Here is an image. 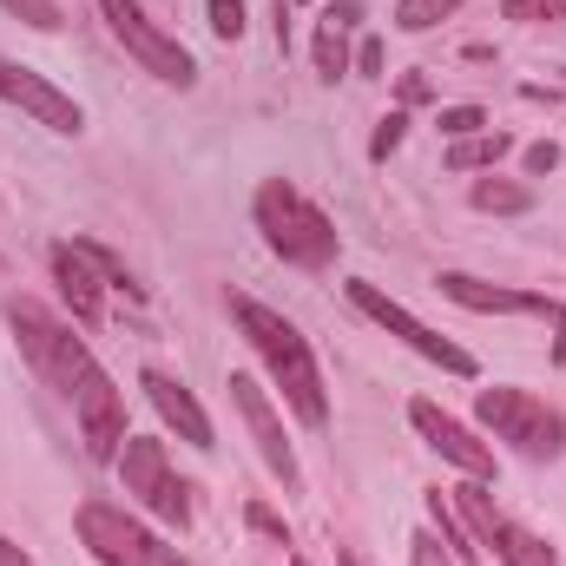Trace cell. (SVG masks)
Wrapping results in <instances>:
<instances>
[{"label": "cell", "instance_id": "6da1fadb", "mask_svg": "<svg viewBox=\"0 0 566 566\" xmlns=\"http://www.w3.org/2000/svg\"><path fill=\"white\" fill-rule=\"evenodd\" d=\"M231 316L251 336V349L264 356V369L283 389V402L296 409V422H310V428L329 422V396H323V376H316V356H310L303 329L290 316H277V310H264L258 296H231Z\"/></svg>", "mask_w": 566, "mask_h": 566}, {"label": "cell", "instance_id": "7a4b0ae2", "mask_svg": "<svg viewBox=\"0 0 566 566\" xmlns=\"http://www.w3.org/2000/svg\"><path fill=\"white\" fill-rule=\"evenodd\" d=\"M258 231H264V244L277 251L283 264H296V271H329L336 264V224H329V211H316L290 178H264L258 185Z\"/></svg>", "mask_w": 566, "mask_h": 566}, {"label": "cell", "instance_id": "3957f363", "mask_svg": "<svg viewBox=\"0 0 566 566\" xmlns=\"http://www.w3.org/2000/svg\"><path fill=\"white\" fill-rule=\"evenodd\" d=\"M7 329H13V343H20V356H27L66 402H73V389L99 369V356H93L46 303H33V296H13V303H7Z\"/></svg>", "mask_w": 566, "mask_h": 566}, {"label": "cell", "instance_id": "277c9868", "mask_svg": "<svg viewBox=\"0 0 566 566\" xmlns=\"http://www.w3.org/2000/svg\"><path fill=\"white\" fill-rule=\"evenodd\" d=\"M474 416H481V428H488L494 441L521 448L527 461H560V454H566V416L554 409V402L527 396V389L494 382V389H481V396H474Z\"/></svg>", "mask_w": 566, "mask_h": 566}, {"label": "cell", "instance_id": "5b68a950", "mask_svg": "<svg viewBox=\"0 0 566 566\" xmlns=\"http://www.w3.org/2000/svg\"><path fill=\"white\" fill-rule=\"evenodd\" d=\"M80 541H86V554L99 566H191L178 547H165L151 527H139L113 501H86L80 507Z\"/></svg>", "mask_w": 566, "mask_h": 566}, {"label": "cell", "instance_id": "8992f818", "mask_svg": "<svg viewBox=\"0 0 566 566\" xmlns=\"http://www.w3.org/2000/svg\"><path fill=\"white\" fill-rule=\"evenodd\" d=\"M99 13H106L113 40H119V46L139 60L151 80H165V86H178V93L198 80V60H191V53H185V46H178V40H171V33H165L151 13H145L139 0H99Z\"/></svg>", "mask_w": 566, "mask_h": 566}, {"label": "cell", "instance_id": "52a82bcc", "mask_svg": "<svg viewBox=\"0 0 566 566\" xmlns=\"http://www.w3.org/2000/svg\"><path fill=\"white\" fill-rule=\"evenodd\" d=\"M119 481H126V494L139 501L145 514H158L165 527H191V501H185V481L171 474V461H165V441H151V434H126V448H119Z\"/></svg>", "mask_w": 566, "mask_h": 566}, {"label": "cell", "instance_id": "ba28073f", "mask_svg": "<svg viewBox=\"0 0 566 566\" xmlns=\"http://www.w3.org/2000/svg\"><path fill=\"white\" fill-rule=\"evenodd\" d=\"M349 303H356L363 316H376V323H382L389 336H402V343H409L416 356H428L434 369H448V376H474V356H468L461 343H448L441 329H428L422 316H409V310H402L396 296H382L376 283H363V277H356V283H349Z\"/></svg>", "mask_w": 566, "mask_h": 566}, {"label": "cell", "instance_id": "9c48e42d", "mask_svg": "<svg viewBox=\"0 0 566 566\" xmlns=\"http://www.w3.org/2000/svg\"><path fill=\"white\" fill-rule=\"evenodd\" d=\"M73 416L86 434V454L93 461H119V441H126V396L106 369H93L80 389H73Z\"/></svg>", "mask_w": 566, "mask_h": 566}, {"label": "cell", "instance_id": "30bf717a", "mask_svg": "<svg viewBox=\"0 0 566 566\" xmlns=\"http://www.w3.org/2000/svg\"><path fill=\"white\" fill-rule=\"evenodd\" d=\"M409 422H416V434H422V441L434 448V454H441V461H454L468 481H494V448H488V441H474V434L454 422L441 402L416 396V402H409Z\"/></svg>", "mask_w": 566, "mask_h": 566}, {"label": "cell", "instance_id": "8fae6325", "mask_svg": "<svg viewBox=\"0 0 566 566\" xmlns=\"http://www.w3.org/2000/svg\"><path fill=\"white\" fill-rule=\"evenodd\" d=\"M0 106H20L27 119H40V126H53V133H80V126H86V113H80L53 80H40L33 66H13V60H0Z\"/></svg>", "mask_w": 566, "mask_h": 566}, {"label": "cell", "instance_id": "7c38bea8", "mask_svg": "<svg viewBox=\"0 0 566 566\" xmlns=\"http://www.w3.org/2000/svg\"><path fill=\"white\" fill-rule=\"evenodd\" d=\"M231 402H238V416H244V428H251L264 468L277 474L283 488H296V454H290V441H283V422H277V409H271V396H264L251 376H231Z\"/></svg>", "mask_w": 566, "mask_h": 566}, {"label": "cell", "instance_id": "4fadbf2b", "mask_svg": "<svg viewBox=\"0 0 566 566\" xmlns=\"http://www.w3.org/2000/svg\"><path fill=\"white\" fill-rule=\"evenodd\" d=\"M434 290L454 296L461 310H481V316H554L547 296H534V290H507V283H481V277H468V271H441Z\"/></svg>", "mask_w": 566, "mask_h": 566}, {"label": "cell", "instance_id": "5bb4252c", "mask_svg": "<svg viewBox=\"0 0 566 566\" xmlns=\"http://www.w3.org/2000/svg\"><path fill=\"white\" fill-rule=\"evenodd\" d=\"M145 396H151V409H158L165 422L178 428L191 448H218V441H211V416L198 409V396H191L185 382H171L165 369H145Z\"/></svg>", "mask_w": 566, "mask_h": 566}, {"label": "cell", "instance_id": "9a60e30c", "mask_svg": "<svg viewBox=\"0 0 566 566\" xmlns=\"http://www.w3.org/2000/svg\"><path fill=\"white\" fill-rule=\"evenodd\" d=\"M53 277H60V296L73 303L80 323H99V290H106V277H99V264L80 244H53Z\"/></svg>", "mask_w": 566, "mask_h": 566}, {"label": "cell", "instance_id": "2e32d148", "mask_svg": "<svg viewBox=\"0 0 566 566\" xmlns=\"http://www.w3.org/2000/svg\"><path fill=\"white\" fill-rule=\"evenodd\" d=\"M448 501H454V514L468 521V534L488 547V541H494V527H501V507H494L488 481H461V488H448Z\"/></svg>", "mask_w": 566, "mask_h": 566}, {"label": "cell", "instance_id": "e0dca14e", "mask_svg": "<svg viewBox=\"0 0 566 566\" xmlns=\"http://www.w3.org/2000/svg\"><path fill=\"white\" fill-rule=\"evenodd\" d=\"M494 554H501V566H560L554 560V547L541 541V534H527V527H514L507 514H501V527H494V541H488Z\"/></svg>", "mask_w": 566, "mask_h": 566}, {"label": "cell", "instance_id": "ac0fdd59", "mask_svg": "<svg viewBox=\"0 0 566 566\" xmlns=\"http://www.w3.org/2000/svg\"><path fill=\"white\" fill-rule=\"evenodd\" d=\"M507 151H514V139L488 126V133H474V139H454V145H448V171H481V165H501Z\"/></svg>", "mask_w": 566, "mask_h": 566}, {"label": "cell", "instance_id": "d6986e66", "mask_svg": "<svg viewBox=\"0 0 566 566\" xmlns=\"http://www.w3.org/2000/svg\"><path fill=\"white\" fill-rule=\"evenodd\" d=\"M316 73L323 80H343L349 73V27L323 7V20H316Z\"/></svg>", "mask_w": 566, "mask_h": 566}, {"label": "cell", "instance_id": "ffe728a7", "mask_svg": "<svg viewBox=\"0 0 566 566\" xmlns=\"http://www.w3.org/2000/svg\"><path fill=\"white\" fill-rule=\"evenodd\" d=\"M474 211H501V218H514V211H534V191L514 185V178H481V185H474Z\"/></svg>", "mask_w": 566, "mask_h": 566}, {"label": "cell", "instance_id": "44dd1931", "mask_svg": "<svg viewBox=\"0 0 566 566\" xmlns=\"http://www.w3.org/2000/svg\"><path fill=\"white\" fill-rule=\"evenodd\" d=\"M428 521H434V534H441V547H448L454 560H474V554H481V547H468V534H461V521L448 514V501H441V488L428 494Z\"/></svg>", "mask_w": 566, "mask_h": 566}, {"label": "cell", "instance_id": "7402d4cb", "mask_svg": "<svg viewBox=\"0 0 566 566\" xmlns=\"http://www.w3.org/2000/svg\"><path fill=\"white\" fill-rule=\"evenodd\" d=\"M454 7H461V0H396V27H402V33H428V27L448 20Z\"/></svg>", "mask_w": 566, "mask_h": 566}, {"label": "cell", "instance_id": "603a6c76", "mask_svg": "<svg viewBox=\"0 0 566 566\" xmlns=\"http://www.w3.org/2000/svg\"><path fill=\"white\" fill-rule=\"evenodd\" d=\"M80 251H86V258H93V264H99V277L113 283V290H126V296H145L139 283H133V271H126V264H119V258H113V251H106V244H86V238H80Z\"/></svg>", "mask_w": 566, "mask_h": 566}, {"label": "cell", "instance_id": "cb8c5ba5", "mask_svg": "<svg viewBox=\"0 0 566 566\" xmlns=\"http://www.w3.org/2000/svg\"><path fill=\"white\" fill-rule=\"evenodd\" d=\"M7 13H20L27 27H40V33H60L66 20H60V0H0Z\"/></svg>", "mask_w": 566, "mask_h": 566}, {"label": "cell", "instance_id": "d4e9b609", "mask_svg": "<svg viewBox=\"0 0 566 566\" xmlns=\"http://www.w3.org/2000/svg\"><path fill=\"white\" fill-rule=\"evenodd\" d=\"M434 126H441L448 139H474V133H488V113H481V106H448Z\"/></svg>", "mask_w": 566, "mask_h": 566}, {"label": "cell", "instance_id": "484cf974", "mask_svg": "<svg viewBox=\"0 0 566 566\" xmlns=\"http://www.w3.org/2000/svg\"><path fill=\"white\" fill-rule=\"evenodd\" d=\"M402 133H409V113H389V119H376V139H369V158L382 165L396 145H402Z\"/></svg>", "mask_w": 566, "mask_h": 566}, {"label": "cell", "instance_id": "4316f807", "mask_svg": "<svg viewBox=\"0 0 566 566\" xmlns=\"http://www.w3.org/2000/svg\"><path fill=\"white\" fill-rule=\"evenodd\" d=\"M211 33L218 40H244V0H211Z\"/></svg>", "mask_w": 566, "mask_h": 566}, {"label": "cell", "instance_id": "83f0119b", "mask_svg": "<svg viewBox=\"0 0 566 566\" xmlns=\"http://www.w3.org/2000/svg\"><path fill=\"white\" fill-rule=\"evenodd\" d=\"M507 20H566V0H501Z\"/></svg>", "mask_w": 566, "mask_h": 566}, {"label": "cell", "instance_id": "f1b7e54d", "mask_svg": "<svg viewBox=\"0 0 566 566\" xmlns=\"http://www.w3.org/2000/svg\"><path fill=\"white\" fill-rule=\"evenodd\" d=\"M409 560H416V566H454V560H448V554H441V534H434V527H428V534H416V541H409Z\"/></svg>", "mask_w": 566, "mask_h": 566}, {"label": "cell", "instance_id": "f546056e", "mask_svg": "<svg viewBox=\"0 0 566 566\" xmlns=\"http://www.w3.org/2000/svg\"><path fill=\"white\" fill-rule=\"evenodd\" d=\"M244 521H251V527H258L264 541H277V547H290V527H283V521L271 514V507H258V501H251V514H244Z\"/></svg>", "mask_w": 566, "mask_h": 566}, {"label": "cell", "instance_id": "4dcf8cb0", "mask_svg": "<svg viewBox=\"0 0 566 566\" xmlns=\"http://www.w3.org/2000/svg\"><path fill=\"white\" fill-rule=\"evenodd\" d=\"M554 165H560V145H554V139L527 145V171H534V178H547V171H554Z\"/></svg>", "mask_w": 566, "mask_h": 566}, {"label": "cell", "instance_id": "1f68e13d", "mask_svg": "<svg viewBox=\"0 0 566 566\" xmlns=\"http://www.w3.org/2000/svg\"><path fill=\"white\" fill-rule=\"evenodd\" d=\"M356 73H382V40H363L356 46Z\"/></svg>", "mask_w": 566, "mask_h": 566}, {"label": "cell", "instance_id": "d6a6232c", "mask_svg": "<svg viewBox=\"0 0 566 566\" xmlns=\"http://www.w3.org/2000/svg\"><path fill=\"white\" fill-rule=\"evenodd\" d=\"M428 99V80L422 73H402V106H422Z\"/></svg>", "mask_w": 566, "mask_h": 566}, {"label": "cell", "instance_id": "836d02e7", "mask_svg": "<svg viewBox=\"0 0 566 566\" xmlns=\"http://www.w3.org/2000/svg\"><path fill=\"white\" fill-rule=\"evenodd\" d=\"M554 329H560L554 336V363H566V303H554Z\"/></svg>", "mask_w": 566, "mask_h": 566}, {"label": "cell", "instance_id": "e575fe53", "mask_svg": "<svg viewBox=\"0 0 566 566\" xmlns=\"http://www.w3.org/2000/svg\"><path fill=\"white\" fill-rule=\"evenodd\" d=\"M0 566H33V560H27V554H20V547H13V541L0 534Z\"/></svg>", "mask_w": 566, "mask_h": 566}, {"label": "cell", "instance_id": "d590c367", "mask_svg": "<svg viewBox=\"0 0 566 566\" xmlns=\"http://www.w3.org/2000/svg\"><path fill=\"white\" fill-rule=\"evenodd\" d=\"M336 566H363L356 560V547H336Z\"/></svg>", "mask_w": 566, "mask_h": 566}, {"label": "cell", "instance_id": "8d00e7d4", "mask_svg": "<svg viewBox=\"0 0 566 566\" xmlns=\"http://www.w3.org/2000/svg\"><path fill=\"white\" fill-rule=\"evenodd\" d=\"M290 566H310V560H290Z\"/></svg>", "mask_w": 566, "mask_h": 566}, {"label": "cell", "instance_id": "74e56055", "mask_svg": "<svg viewBox=\"0 0 566 566\" xmlns=\"http://www.w3.org/2000/svg\"><path fill=\"white\" fill-rule=\"evenodd\" d=\"M560 80H566V66H560Z\"/></svg>", "mask_w": 566, "mask_h": 566}]
</instances>
